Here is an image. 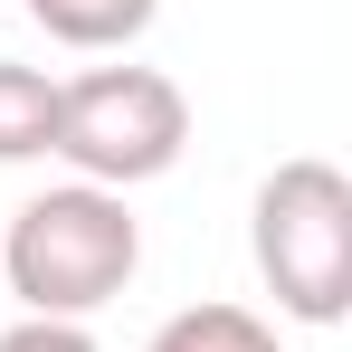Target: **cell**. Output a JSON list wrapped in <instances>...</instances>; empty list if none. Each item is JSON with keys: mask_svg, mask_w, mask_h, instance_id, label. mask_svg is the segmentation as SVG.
Segmentation results:
<instances>
[{"mask_svg": "<svg viewBox=\"0 0 352 352\" xmlns=\"http://www.w3.org/2000/svg\"><path fill=\"white\" fill-rule=\"evenodd\" d=\"M143 267V219L124 210V190L58 181L38 200H19V219L0 229V295H19L48 324L105 314Z\"/></svg>", "mask_w": 352, "mask_h": 352, "instance_id": "cell-1", "label": "cell"}, {"mask_svg": "<svg viewBox=\"0 0 352 352\" xmlns=\"http://www.w3.org/2000/svg\"><path fill=\"white\" fill-rule=\"evenodd\" d=\"M248 257L276 295L286 324H343L352 314V181L314 153H295L257 181V210H248Z\"/></svg>", "mask_w": 352, "mask_h": 352, "instance_id": "cell-2", "label": "cell"}, {"mask_svg": "<svg viewBox=\"0 0 352 352\" xmlns=\"http://www.w3.org/2000/svg\"><path fill=\"white\" fill-rule=\"evenodd\" d=\"M190 153V96L162 67H86L58 86V162L96 190H143Z\"/></svg>", "mask_w": 352, "mask_h": 352, "instance_id": "cell-3", "label": "cell"}, {"mask_svg": "<svg viewBox=\"0 0 352 352\" xmlns=\"http://www.w3.org/2000/svg\"><path fill=\"white\" fill-rule=\"evenodd\" d=\"M38 153H58V76L0 58V162H38Z\"/></svg>", "mask_w": 352, "mask_h": 352, "instance_id": "cell-4", "label": "cell"}, {"mask_svg": "<svg viewBox=\"0 0 352 352\" xmlns=\"http://www.w3.org/2000/svg\"><path fill=\"white\" fill-rule=\"evenodd\" d=\"M162 0H29V19L58 38V48H133L153 29Z\"/></svg>", "mask_w": 352, "mask_h": 352, "instance_id": "cell-5", "label": "cell"}, {"mask_svg": "<svg viewBox=\"0 0 352 352\" xmlns=\"http://www.w3.org/2000/svg\"><path fill=\"white\" fill-rule=\"evenodd\" d=\"M143 352H286V343H276V324L248 314V305H181Z\"/></svg>", "mask_w": 352, "mask_h": 352, "instance_id": "cell-6", "label": "cell"}, {"mask_svg": "<svg viewBox=\"0 0 352 352\" xmlns=\"http://www.w3.org/2000/svg\"><path fill=\"white\" fill-rule=\"evenodd\" d=\"M0 352H96V333H86V324H48V314H29V324L0 333Z\"/></svg>", "mask_w": 352, "mask_h": 352, "instance_id": "cell-7", "label": "cell"}]
</instances>
